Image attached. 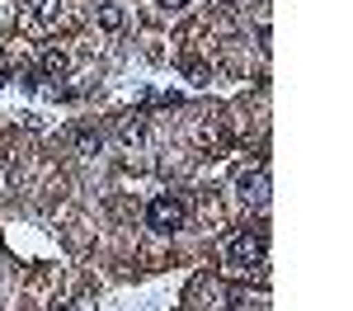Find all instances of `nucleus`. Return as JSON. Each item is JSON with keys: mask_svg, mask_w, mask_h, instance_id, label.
Listing matches in <instances>:
<instances>
[{"mask_svg": "<svg viewBox=\"0 0 353 311\" xmlns=\"http://www.w3.org/2000/svg\"><path fill=\"white\" fill-rule=\"evenodd\" d=\"M226 264H231L236 274L259 269V264H264V231H241V236L226 245Z\"/></svg>", "mask_w": 353, "mask_h": 311, "instance_id": "f257e3e1", "label": "nucleus"}, {"mask_svg": "<svg viewBox=\"0 0 353 311\" xmlns=\"http://www.w3.org/2000/svg\"><path fill=\"white\" fill-rule=\"evenodd\" d=\"M146 226L151 231H179L184 226V203L174 194H156L146 203Z\"/></svg>", "mask_w": 353, "mask_h": 311, "instance_id": "f03ea898", "label": "nucleus"}, {"mask_svg": "<svg viewBox=\"0 0 353 311\" xmlns=\"http://www.w3.org/2000/svg\"><path fill=\"white\" fill-rule=\"evenodd\" d=\"M19 24L33 28V33H52V28L61 24V0H24Z\"/></svg>", "mask_w": 353, "mask_h": 311, "instance_id": "7ed1b4c3", "label": "nucleus"}, {"mask_svg": "<svg viewBox=\"0 0 353 311\" xmlns=\"http://www.w3.org/2000/svg\"><path fill=\"white\" fill-rule=\"evenodd\" d=\"M236 184L245 189V198H264V194H269V170H264V165L241 170V174H236Z\"/></svg>", "mask_w": 353, "mask_h": 311, "instance_id": "20e7f679", "label": "nucleus"}, {"mask_svg": "<svg viewBox=\"0 0 353 311\" xmlns=\"http://www.w3.org/2000/svg\"><path fill=\"white\" fill-rule=\"evenodd\" d=\"M38 71H43V76H66V71H71V57L61 52V48H48V52L38 57Z\"/></svg>", "mask_w": 353, "mask_h": 311, "instance_id": "39448f33", "label": "nucleus"}, {"mask_svg": "<svg viewBox=\"0 0 353 311\" xmlns=\"http://www.w3.org/2000/svg\"><path fill=\"white\" fill-rule=\"evenodd\" d=\"M99 24L109 28V33H118V28L128 24V14H123V5H113V0H104V5H99Z\"/></svg>", "mask_w": 353, "mask_h": 311, "instance_id": "423d86ee", "label": "nucleus"}, {"mask_svg": "<svg viewBox=\"0 0 353 311\" xmlns=\"http://www.w3.org/2000/svg\"><path fill=\"white\" fill-rule=\"evenodd\" d=\"M123 141H141V123H128L123 128Z\"/></svg>", "mask_w": 353, "mask_h": 311, "instance_id": "0eeeda50", "label": "nucleus"}, {"mask_svg": "<svg viewBox=\"0 0 353 311\" xmlns=\"http://www.w3.org/2000/svg\"><path fill=\"white\" fill-rule=\"evenodd\" d=\"M76 146H81V151H94V146H99V137H90V132H81V137H76Z\"/></svg>", "mask_w": 353, "mask_h": 311, "instance_id": "6e6552de", "label": "nucleus"}, {"mask_svg": "<svg viewBox=\"0 0 353 311\" xmlns=\"http://www.w3.org/2000/svg\"><path fill=\"white\" fill-rule=\"evenodd\" d=\"M189 0H161V10H184Z\"/></svg>", "mask_w": 353, "mask_h": 311, "instance_id": "1a4fd4ad", "label": "nucleus"}, {"mask_svg": "<svg viewBox=\"0 0 353 311\" xmlns=\"http://www.w3.org/2000/svg\"><path fill=\"white\" fill-rule=\"evenodd\" d=\"M0 57H5V52H0Z\"/></svg>", "mask_w": 353, "mask_h": 311, "instance_id": "9d476101", "label": "nucleus"}]
</instances>
